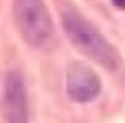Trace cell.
<instances>
[{"mask_svg":"<svg viewBox=\"0 0 125 123\" xmlns=\"http://www.w3.org/2000/svg\"><path fill=\"white\" fill-rule=\"evenodd\" d=\"M6 123H29V106H27V90L19 71H10L4 81V98H2Z\"/></svg>","mask_w":125,"mask_h":123,"instance_id":"obj_3","label":"cell"},{"mask_svg":"<svg viewBox=\"0 0 125 123\" xmlns=\"http://www.w3.org/2000/svg\"><path fill=\"white\" fill-rule=\"evenodd\" d=\"M100 81L90 67L73 63L67 69V94L75 102H90L98 96Z\"/></svg>","mask_w":125,"mask_h":123,"instance_id":"obj_4","label":"cell"},{"mask_svg":"<svg viewBox=\"0 0 125 123\" xmlns=\"http://www.w3.org/2000/svg\"><path fill=\"white\" fill-rule=\"evenodd\" d=\"M62 27H65V34L69 35L71 44L77 50L90 56L92 61L100 63L106 69H117L121 63L119 54L115 52L111 44L106 42L102 34H100L92 23L85 17H81L77 11L73 9H65L62 11Z\"/></svg>","mask_w":125,"mask_h":123,"instance_id":"obj_1","label":"cell"},{"mask_svg":"<svg viewBox=\"0 0 125 123\" xmlns=\"http://www.w3.org/2000/svg\"><path fill=\"white\" fill-rule=\"evenodd\" d=\"M113 4H115L117 9H123L125 11V0H113Z\"/></svg>","mask_w":125,"mask_h":123,"instance_id":"obj_5","label":"cell"},{"mask_svg":"<svg viewBox=\"0 0 125 123\" xmlns=\"http://www.w3.org/2000/svg\"><path fill=\"white\" fill-rule=\"evenodd\" d=\"M13 17L29 46H44L52 38V21L42 0H13Z\"/></svg>","mask_w":125,"mask_h":123,"instance_id":"obj_2","label":"cell"}]
</instances>
